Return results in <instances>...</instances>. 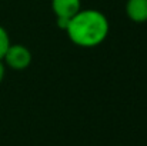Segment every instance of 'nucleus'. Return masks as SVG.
<instances>
[{
	"mask_svg": "<svg viewBox=\"0 0 147 146\" xmlns=\"http://www.w3.org/2000/svg\"><path fill=\"white\" fill-rule=\"evenodd\" d=\"M110 30L107 17L94 9L80 10L74 14L66 29L70 40L80 48H96L101 45Z\"/></svg>",
	"mask_w": 147,
	"mask_h": 146,
	"instance_id": "obj_1",
	"label": "nucleus"
},
{
	"mask_svg": "<svg viewBox=\"0 0 147 146\" xmlns=\"http://www.w3.org/2000/svg\"><path fill=\"white\" fill-rule=\"evenodd\" d=\"M3 60L13 70H24L32 63V53L23 45H10Z\"/></svg>",
	"mask_w": 147,
	"mask_h": 146,
	"instance_id": "obj_2",
	"label": "nucleus"
},
{
	"mask_svg": "<svg viewBox=\"0 0 147 146\" xmlns=\"http://www.w3.org/2000/svg\"><path fill=\"white\" fill-rule=\"evenodd\" d=\"M51 9L56 17L70 20L82 10L80 0H51Z\"/></svg>",
	"mask_w": 147,
	"mask_h": 146,
	"instance_id": "obj_3",
	"label": "nucleus"
},
{
	"mask_svg": "<svg viewBox=\"0 0 147 146\" xmlns=\"http://www.w3.org/2000/svg\"><path fill=\"white\" fill-rule=\"evenodd\" d=\"M126 13L136 23L147 22V0H127Z\"/></svg>",
	"mask_w": 147,
	"mask_h": 146,
	"instance_id": "obj_4",
	"label": "nucleus"
},
{
	"mask_svg": "<svg viewBox=\"0 0 147 146\" xmlns=\"http://www.w3.org/2000/svg\"><path fill=\"white\" fill-rule=\"evenodd\" d=\"M10 37H9V33L6 32V29L3 26H0V60H3L7 49L10 46Z\"/></svg>",
	"mask_w": 147,
	"mask_h": 146,
	"instance_id": "obj_5",
	"label": "nucleus"
},
{
	"mask_svg": "<svg viewBox=\"0 0 147 146\" xmlns=\"http://www.w3.org/2000/svg\"><path fill=\"white\" fill-rule=\"evenodd\" d=\"M4 73H6V69H4L3 60H0V83H1V80L4 79Z\"/></svg>",
	"mask_w": 147,
	"mask_h": 146,
	"instance_id": "obj_6",
	"label": "nucleus"
}]
</instances>
